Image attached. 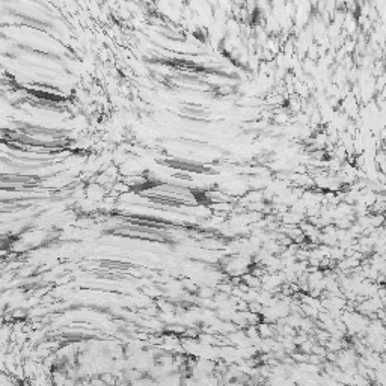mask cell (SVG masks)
Masks as SVG:
<instances>
[{"mask_svg":"<svg viewBox=\"0 0 386 386\" xmlns=\"http://www.w3.org/2000/svg\"><path fill=\"white\" fill-rule=\"evenodd\" d=\"M213 296H214V291H213L211 288H208V287H207V288L204 287V288L199 290V297H201V299H211Z\"/></svg>","mask_w":386,"mask_h":386,"instance_id":"1","label":"cell"}]
</instances>
